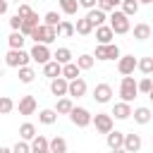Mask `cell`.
I'll use <instances>...</instances> for the list:
<instances>
[{
	"instance_id": "cell-2",
	"label": "cell",
	"mask_w": 153,
	"mask_h": 153,
	"mask_svg": "<svg viewBox=\"0 0 153 153\" xmlns=\"http://www.w3.org/2000/svg\"><path fill=\"white\" fill-rule=\"evenodd\" d=\"M29 38H33V43H45V45H50V43L57 38V31H55V26L38 24V26H33V31L29 33Z\"/></svg>"
},
{
	"instance_id": "cell-33",
	"label": "cell",
	"mask_w": 153,
	"mask_h": 153,
	"mask_svg": "<svg viewBox=\"0 0 153 153\" xmlns=\"http://www.w3.org/2000/svg\"><path fill=\"white\" fill-rule=\"evenodd\" d=\"M136 69H141L143 76H151V72H153V57H139L136 60Z\"/></svg>"
},
{
	"instance_id": "cell-49",
	"label": "cell",
	"mask_w": 153,
	"mask_h": 153,
	"mask_svg": "<svg viewBox=\"0 0 153 153\" xmlns=\"http://www.w3.org/2000/svg\"><path fill=\"white\" fill-rule=\"evenodd\" d=\"M43 153H50V151H43Z\"/></svg>"
},
{
	"instance_id": "cell-51",
	"label": "cell",
	"mask_w": 153,
	"mask_h": 153,
	"mask_svg": "<svg viewBox=\"0 0 153 153\" xmlns=\"http://www.w3.org/2000/svg\"><path fill=\"white\" fill-rule=\"evenodd\" d=\"M62 153H67V151H62Z\"/></svg>"
},
{
	"instance_id": "cell-10",
	"label": "cell",
	"mask_w": 153,
	"mask_h": 153,
	"mask_svg": "<svg viewBox=\"0 0 153 153\" xmlns=\"http://www.w3.org/2000/svg\"><path fill=\"white\" fill-rule=\"evenodd\" d=\"M134 69H136V57H134V55H120V57H117V72H120L122 76L134 74Z\"/></svg>"
},
{
	"instance_id": "cell-46",
	"label": "cell",
	"mask_w": 153,
	"mask_h": 153,
	"mask_svg": "<svg viewBox=\"0 0 153 153\" xmlns=\"http://www.w3.org/2000/svg\"><path fill=\"white\" fill-rule=\"evenodd\" d=\"M0 153H12V148H7V146H0Z\"/></svg>"
},
{
	"instance_id": "cell-29",
	"label": "cell",
	"mask_w": 153,
	"mask_h": 153,
	"mask_svg": "<svg viewBox=\"0 0 153 153\" xmlns=\"http://www.w3.org/2000/svg\"><path fill=\"white\" fill-rule=\"evenodd\" d=\"M55 31H57V36L69 38V36H74V24H72V22H67V19H60V24L55 26Z\"/></svg>"
},
{
	"instance_id": "cell-48",
	"label": "cell",
	"mask_w": 153,
	"mask_h": 153,
	"mask_svg": "<svg viewBox=\"0 0 153 153\" xmlns=\"http://www.w3.org/2000/svg\"><path fill=\"white\" fill-rule=\"evenodd\" d=\"M136 2H139V5H151L153 0H136Z\"/></svg>"
},
{
	"instance_id": "cell-37",
	"label": "cell",
	"mask_w": 153,
	"mask_h": 153,
	"mask_svg": "<svg viewBox=\"0 0 153 153\" xmlns=\"http://www.w3.org/2000/svg\"><path fill=\"white\" fill-rule=\"evenodd\" d=\"M14 110V100L10 96H0V115H10Z\"/></svg>"
},
{
	"instance_id": "cell-11",
	"label": "cell",
	"mask_w": 153,
	"mask_h": 153,
	"mask_svg": "<svg viewBox=\"0 0 153 153\" xmlns=\"http://www.w3.org/2000/svg\"><path fill=\"white\" fill-rule=\"evenodd\" d=\"M93 100L100 103V105L110 103V100H112V86H110V84H96V88H93Z\"/></svg>"
},
{
	"instance_id": "cell-4",
	"label": "cell",
	"mask_w": 153,
	"mask_h": 153,
	"mask_svg": "<svg viewBox=\"0 0 153 153\" xmlns=\"http://www.w3.org/2000/svg\"><path fill=\"white\" fill-rule=\"evenodd\" d=\"M136 96H139V88H136V79H134L131 74L122 76V84H120V98H122L124 103H131Z\"/></svg>"
},
{
	"instance_id": "cell-8",
	"label": "cell",
	"mask_w": 153,
	"mask_h": 153,
	"mask_svg": "<svg viewBox=\"0 0 153 153\" xmlns=\"http://www.w3.org/2000/svg\"><path fill=\"white\" fill-rule=\"evenodd\" d=\"M29 57L33 62H38V65H45L48 60H53V53H50V48L45 43H33V48L29 50Z\"/></svg>"
},
{
	"instance_id": "cell-47",
	"label": "cell",
	"mask_w": 153,
	"mask_h": 153,
	"mask_svg": "<svg viewBox=\"0 0 153 153\" xmlns=\"http://www.w3.org/2000/svg\"><path fill=\"white\" fill-rule=\"evenodd\" d=\"M110 153H127V151H124V148H112Z\"/></svg>"
},
{
	"instance_id": "cell-18",
	"label": "cell",
	"mask_w": 153,
	"mask_h": 153,
	"mask_svg": "<svg viewBox=\"0 0 153 153\" xmlns=\"http://www.w3.org/2000/svg\"><path fill=\"white\" fill-rule=\"evenodd\" d=\"M122 141H124V131L110 129V131L105 134V143H108V148H110V151H112V148H122Z\"/></svg>"
},
{
	"instance_id": "cell-40",
	"label": "cell",
	"mask_w": 153,
	"mask_h": 153,
	"mask_svg": "<svg viewBox=\"0 0 153 153\" xmlns=\"http://www.w3.org/2000/svg\"><path fill=\"white\" fill-rule=\"evenodd\" d=\"M12 153H31V148H29V141H17L14 146H12Z\"/></svg>"
},
{
	"instance_id": "cell-31",
	"label": "cell",
	"mask_w": 153,
	"mask_h": 153,
	"mask_svg": "<svg viewBox=\"0 0 153 153\" xmlns=\"http://www.w3.org/2000/svg\"><path fill=\"white\" fill-rule=\"evenodd\" d=\"M57 5H60V10H62V14H76L79 12V2L76 0H57Z\"/></svg>"
},
{
	"instance_id": "cell-35",
	"label": "cell",
	"mask_w": 153,
	"mask_h": 153,
	"mask_svg": "<svg viewBox=\"0 0 153 153\" xmlns=\"http://www.w3.org/2000/svg\"><path fill=\"white\" fill-rule=\"evenodd\" d=\"M19 136H22L24 141H31V139L36 136V127H33L31 122H24V124L19 127Z\"/></svg>"
},
{
	"instance_id": "cell-14",
	"label": "cell",
	"mask_w": 153,
	"mask_h": 153,
	"mask_svg": "<svg viewBox=\"0 0 153 153\" xmlns=\"http://www.w3.org/2000/svg\"><path fill=\"white\" fill-rule=\"evenodd\" d=\"M110 115H112L115 120H129V117H131V103H124V100L115 103Z\"/></svg>"
},
{
	"instance_id": "cell-36",
	"label": "cell",
	"mask_w": 153,
	"mask_h": 153,
	"mask_svg": "<svg viewBox=\"0 0 153 153\" xmlns=\"http://www.w3.org/2000/svg\"><path fill=\"white\" fill-rule=\"evenodd\" d=\"M120 5H122V12H124L127 17H134V14L139 12V2H136V0H122Z\"/></svg>"
},
{
	"instance_id": "cell-43",
	"label": "cell",
	"mask_w": 153,
	"mask_h": 153,
	"mask_svg": "<svg viewBox=\"0 0 153 153\" xmlns=\"http://www.w3.org/2000/svg\"><path fill=\"white\" fill-rule=\"evenodd\" d=\"M76 2H79V7H86V10H93L98 0H76Z\"/></svg>"
},
{
	"instance_id": "cell-15",
	"label": "cell",
	"mask_w": 153,
	"mask_h": 153,
	"mask_svg": "<svg viewBox=\"0 0 153 153\" xmlns=\"http://www.w3.org/2000/svg\"><path fill=\"white\" fill-rule=\"evenodd\" d=\"M112 38H115V33H112V29H110L108 24H100V26H96V41H98V45L112 43Z\"/></svg>"
},
{
	"instance_id": "cell-44",
	"label": "cell",
	"mask_w": 153,
	"mask_h": 153,
	"mask_svg": "<svg viewBox=\"0 0 153 153\" xmlns=\"http://www.w3.org/2000/svg\"><path fill=\"white\" fill-rule=\"evenodd\" d=\"M7 7H10V0H0V17L7 14Z\"/></svg>"
},
{
	"instance_id": "cell-27",
	"label": "cell",
	"mask_w": 153,
	"mask_h": 153,
	"mask_svg": "<svg viewBox=\"0 0 153 153\" xmlns=\"http://www.w3.org/2000/svg\"><path fill=\"white\" fill-rule=\"evenodd\" d=\"M38 122L50 127V124H55V122H57V112H55L53 108H45V110H41V112H38Z\"/></svg>"
},
{
	"instance_id": "cell-17",
	"label": "cell",
	"mask_w": 153,
	"mask_h": 153,
	"mask_svg": "<svg viewBox=\"0 0 153 153\" xmlns=\"http://www.w3.org/2000/svg\"><path fill=\"white\" fill-rule=\"evenodd\" d=\"M131 115H134V122H136V124H148V122H151V117H153L151 108H146V105L131 108Z\"/></svg>"
},
{
	"instance_id": "cell-3",
	"label": "cell",
	"mask_w": 153,
	"mask_h": 153,
	"mask_svg": "<svg viewBox=\"0 0 153 153\" xmlns=\"http://www.w3.org/2000/svg\"><path fill=\"white\" fill-rule=\"evenodd\" d=\"M31 62V57H29V50H24V48H10L7 50V55H5V65L7 67H24V65H29Z\"/></svg>"
},
{
	"instance_id": "cell-32",
	"label": "cell",
	"mask_w": 153,
	"mask_h": 153,
	"mask_svg": "<svg viewBox=\"0 0 153 153\" xmlns=\"http://www.w3.org/2000/svg\"><path fill=\"white\" fill-rule=\"evenodd\" d=\"M74 65L84 72V69H91L93 65H96V60H93V55H88V53H84V55H79L76 60H74Z\"/></svg>"
},
{
	"instance_id": "cell-22",
	"label": "cell",
	"mask_w": 153,
	"mask_h": 153,
	"mask_svg": "<svg viewBox=\"0 0 153 153\" xmlns=\"http://www.w3.org/2000/svg\"><path fill=\"white\" fill-rule=\"evenodd\" d=\"M29 148H31V153H43V151H48V139L41 136V134H36V136L31 139Z\"/></svg>"
},
{
	"instance_id": "cell-1",
	"label": "cell",
	"mask_w": 153,
	"mask_h": 153,
	"mask_svg": "<svg viewBox=\"0 0 153 153\" xmlns=\"http://www.w3.org/2000/svg\"><path fill=\"white\" fill-rule=\"evenodd\" d=\"M108 26L112 29V33L122 36V33H129L131 24H129V17L122 12V10H112V14L108 17Z\"/></svg>"
},
{
	"instance_id": "cell-41",
	"label": "cell",
	"mask_w": 153,
	"mask_h": 153,
	"mask_svg": "<svg viewBox=\"0 0 153 153\" xmlns=\"http://www.w3.org/2000/svg\"><path fill=\"white\" fill-rule=\"evenodd\" d=\"M31 12H33V10H31V7L26 5V2H19V7H17V17H22V19H26V17L31 14Z\"/></svg>"
},
{
	"instance_id": "cell-9",
	"label": "cell",
	"mask_w": 153,
	"mask_h": 153,
	"mask_svg": "<svg viewBox=\"0 0 153 153\" xmlns=\"http://www.w3.org/2000/svg\"><path fill=\"white\" fill-rule=\"evenodd\" d=\"M86 91H88V86H86V81L81 76L67 81V96L69 98H81V96H86Z\"/></svg>"
},
{
	"instance_id": "cell-23",
	"label": "cell",
	"mask_w": 153,
	"mask_h": 153,
	"mask_svg": "<svg viewBox=\"0 0 153 153\" xmlns=\"http://www.w3.org/2000/svg\"><path fill=\"white\" fill-rule=\"evenodd\" d=\"M91 31H93V24H91L86 17L76 19V24H74V33H79V36H88Z\"/></svg>"
},
{
	"instance_id": "cell-25",
	"label": "cell",
	"mask_w": 153,
	"mask_h": 153,
	"mask_svg": "<svg viewBox=\"0 0 153 153\" xmlns=\"http://www.w3.org/2000/svg\"><path fill=\"white\" fill-rule=\"evenodd\" d=\"M17 69H19V81L22 84H31L36 79V69L31 65H24V67H17Z\"/></svg>"
},
{
	"instance_id": "cell-21",
	"label": "cell",
	"mask_w": 153,
	"mask_h": 153,
	"mask_svg": "<svg viewBox=\"0 0 153 153\" xmlns=\"http://www.w3.org/2000/svg\"><path fill=\"white\" fill-rule=\"evenodd\" d=\"M60 76H65L67 81H72V79H76V76H81V69L74 65V60L72 62H67V65H62V72H60Z\"/></svg>"
},
{
	"instance_id": "cell-13",
	"label": "cell",
	"mask_w": 153,
	"mask_h": 153,
	"mask_svg": "<svg viewBox=\"0 0 153 153\" xmlns=\"http://www.w3.org/2000/svg\"><path fill=\"white\" fill-rule=\"evenodd\" d=\"M141 146H143V141H141V136L139 134H124V141H122V148L127 151V153H139L141 151Z\"/></svg>"
},
{
	"instance_id": "cell-30",
	"label": "cell",
	"mask_w": 153,
	"mask_h": 153,
	"mask_svg": "<svg viewBox=\"0 0 153 153\" xmlns=\"http://www.w3.org/2000/svg\"><path fill=\"white\" fill-rule=\"evenodd\" d=\"M134 38H136V41H148V38H151V26H148L146 22L136 24V26H134Z\"/></svg>"
},
{
	"instance_id": "cell-50",
	"label": "cell",
	"mask_w": 153,
	"mask_h": 153,
	"mask_svg": "<svg viewBox=\"0 0 153 153\" xmlns=\"http://www.w3.org/2000/svg\"><path fill=\"white\" fill-rule=\"evenodd\" d=\"M14 2H22V0H14Z\"/></svg>"
},
{
	"instance_id": "cell-38",
	"label": "cell",
	"mask_w": 153,
	"mask_h": 153,
	"mask_svg": "<svg viewBox=\"0 0 153 153\" xmlns=\"http://www.w3.org/2000/svg\"><path fill=\"white\" fill-rule=\"evenodd\" d=\"M60 19H62V17H60V12H53V10L43 14V24H45V26H57V24H60Z\"/></svg>"
},
{
	"instance_id": "cell-45",
	"label": "cell",
	"mask_w": 153,
	"mask_h": 153,
	"mask_svg": "<svg viewBox=\"0 0 153 153\" xmlns=\"http://www.w3.org/2000/svg\"><path fill=\"white\" fill-rule=\"evenodd\" d=\"M108 2H110V5H112V10H115V7H117V5L122 2V0H108Z\"/></svg>"
},
{
	"instance_id": "cell-7",
	"label": "cell",
	"mask_w": 153,
	"mask_h": 153,
	"mask_svg": "<svg viewBox=\"0 0 153 153\" xmlns=\"http://www.w3.org/2000/svg\"><path fill=\"white\" fill-rule=\"evenodd\" d=\"M67 115H69L72 124H74V127H79V129H84V127H88V124H91V112H88L86 108L72 105V110H69Z\"/></svg>"
},
{
	"instance_id": "cell-39",
	"label": "cell",
	"mask_w": 153,
	"mask_h": 153,
	"mask_svg": "<svg viewBox=\"0 0 153 153\" xmlns=\"http://www.w3.org/2000/svg\"><path fill=\"white\" fill-rule=\"evenodd\" d=\"M136 88H139V93H153V81H151V76H143L141 81H136Z\"/></svg>"
},
{
	"instance_id": "cell-20",
	"label": "cell",
	"mask_w": 153,
	"mask_h": 153,
	"mask_svg": "<svg viewBox=\"0 0 153 153\" xmlns=\"http://www.w3.org/2000/svg\"><path fill=\"white\" fill-rule=\"evenodd\" d=\"M60 72H62V65H60V62H55V60H48V62L43 65V76H48V79L60 76Z\"/></svg>"
},
{
	"instance_id": "cell-24",
	"label": "cell",
	"mask_w": 153,
	"mask_h": 153,
	"mask_svg": "<svg viewBox=\"0 0 153 153\" xmlns=\"http://www.w3.org/2000/svg\"><path fill=\"white\" fill-rule=\"evenodd\" d=\"M53 60H55V62H60V65H67V62H72V60H74V55H72V50H69V48H57V50L53 53Z\"/></svg>"
},
{
	"instance_id": "cell-12",
	"label": "cell",
	"mask_w": 153,
	"mask_h": 153,
	"mask_svg": "<svg viewBox=\"0 0 153 153\" xmlns=\"http://www.w3.org/2000/svg\"><path fill=\"white\" fill-rule=\"evenodd\" d=\"M14 108L19 110V115H33V112L38 110V103H36V98H33V96H22V98H19V103H17Z\"/></svg>"
},
{
	"instance_id": "cell-19",
	"label": "cell",
	"mask_w": 153,
	"mask_h": 153,
	"mask_svg": "<svg viewBox=\"0 0 153 153\" xmlns=\"http://www.w3.org/2000/svg\"><path fill=\"white\" fill-rule=\"evenodd\" d=\"M86 19H88V22L93 24V29H96V26H100V24H105V22H108V12H103V10H98V7H93V10H88Z\"/></svg>"
},
{
	"instance_id": "cell-42",
	"label": "cell",
	"mask_w": 153,
	"mask_h": 153,
	"mask_svg": "<svg viewBox=\"0 0 153 153\" xmlns=\"http://www.w3.org/2000/svg\"><path fill=\"white\" fill-rule=\"evenodd\" d=\"M19 26H22V17L12 14V17H10V29H12V31H19Z\"/></svg>"
},
{
	"instance_id": "cell-6",
	"label": "cell",
	"mask_w": 153,
	"mask_h": 153,
	"mask_svg": "<svg viewBox=\"0 0 153 153\" xmlns=\"http://www.w3.org/2000/svg\"><path fill=\"white\" fill-rule=\"evenodd\" d=\"M122 53H120V45L117 43H105V45H96V53H93V60H117Z\"/></svg>"
},
{
	"instance_id": "cell-26",
	"label": "cell",
	"mask_w": 153,
	"mask_h": 153,
	"mask_svg": "<svg viewBox=\"0 0 153 153\" xmlns=\"http://www.w3.org/2000/svg\"><path fill=\"white\" fill-rule=\"evenodd\" d=\"M72 105H74V103H72V98H69V96H62V98H57V103H55V108H53V110H55L57 115H67V112L72 110Z\"/></svg>"
},
{
	"instance_id": "cell-34",
	"label": "cell",
	"mask_w": 153,
	"mask_h": 153,
	"mask_svg": "<svg viewBox=\"0 0 153 153\" xmlns=\"http://www.w3.org/2000/svg\"><path fill=\"white\" fill-rule=\"evenodd\" d=\"M24 41H26V36H24L22 31H12V33H10V38H7L10 48H24Z\"/></svg>"
},
{
	"instance_id": "cell-5",
	"label": "cell",
	"mask_w": 153,
	"mask_h": 153,
	"mask_svg": "<svg viewBox=\"0 0 153 153\" xmlns=\"http://www.w3.org/2000/svg\"><path fill=\"white\" fill-rule=\"evenodd\" d=\"M91 124L96 127L98 134H108L110 129H115V120H112L110 112H96V115H91Z\"/></svg>"
},
{
	"instance_id": "cell-16",
	"label": "cell",
	"mask_w": 153,
	"mask_h": 153,
	"mask_svg": "<svg viewBox=\"0 0 153 153\" xmlns=\"http://www.w3.org/2000/svg\"><path fill=\"white\" fill-rule=\"evenodd\" d=\"M50 93H53L55 98L67 96V79H65V76H55V79H50Z\"/></svg>"
},
{
	"instance_id": "cell-28",
	"label": "cell",
	"mask_w": 153,
	"mask_h": 153,
	"mask_svg": "<svg viewBox=\"0 0 153 153\" xmlns=\"http://www.w3.org/2000/svg\"><path fill=\"white\" fill-rule=\"evenodd\" d=\"M48 151L50 153H62V151H67V141L62 136H53V139H48Z\"/></svg>"
}]
</instances>
